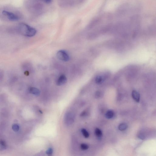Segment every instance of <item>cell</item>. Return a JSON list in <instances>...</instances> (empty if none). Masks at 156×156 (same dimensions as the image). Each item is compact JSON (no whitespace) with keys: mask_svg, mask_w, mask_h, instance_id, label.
<instances>
[{"mask_svg":"<svg viewBox=\"0 0 156 156\" xmlns=\"http://www.w3.org/2000/svg\"><path fill=\"white\" fill-rule=\"evenodd\" d=\"M57 58L64 62H68L70 60L69 56L65 51L61 50L57 52L56 54Z\"/></svg>","mask_w":156,"mask_h":156,"instance_id":"5","label":"cell"},{"mask_svg":"<svg viewBox=\"0 0 156 156\" xmlns=\"http://www.w3.org/2000/svg\"><path fill=\"white\" fill-rule=\"evenodd\" d=\"M95 134L97 137H100L102 136V133L101 130L99 128H96L95 130Z\"/></svg>","mask_w":156,"mask_h":156,"instance_id":"12","label":"cell"},{"mask_svg":"<svg viewBox=\"0 0 156 156\" xmlns=\"http://www.w3.org/2000/svg\"><path fill=\"white\" fill-rule=\"evenodd\" d=\"M29 92L31 93L36 96H38L40 95L39 90L35 87H31L29 89Z\"/></svg>","mask_w":156,"mask_h":156,"instance_id":"9","label":"cell"},{"mask_svg":"<svg viewBox=\"0 0 156 156\" xmlns=\"http://www.w3.org/2000/svg\"><path fill=\"white\" fill-rule=\"evenodd\" d=\"M44 3L43 0H28L26 7L28 11L32 14L39 16L45 11Z\"/></svg>","mask_w":156,"mask_h":156,"instance_id":"1","label":"cell"},{"mask_svg":"<svg viewBox=\"0 0 156 156\" xmlns=\"http://www.w3.org/2000/svg\"><path fill=\"white\" fill-rule=\"evenodd\" d=\"M12 128L14 131L17 132L19 129V127L17 124H14L12 126Z\"/></svg>","mask_w":156,"mask_h":156,"instance_id":"16","label":"cell"},{"mask_svg":"<svg viewBox=\"0 0 156 156\" xmlns=\"http://www.w3.org/2000/svg\"><path fill=\"white\" fill-rule=\"evenodd\" d=\"M88 112L86 111H84L82 112L80 114V116L81 117H86L88 115Z\"/></svg>","mask_w":156,"mask_h":156,"instance_id":"18","label":"cell"},{"mask_svg":"<svg viewBox=\"0 0 156 156\" xmlns=\"http://www.w3.org/2000/svg\"><path fill=\"white\" fill-rule=\"evenodd\" d=\"M81 1H82V0H81Z\"/></svg>","mask_w":156,"mask_h":156,"instance_id":"22","label":"cell"},{"mask_svg":"<svg viewBox=\"0 0 156 156\" xmlns=\"http://www.w3.org/2000/svg\"><path fill=\"white\" fill-rule=\"evenodd\" d=\"M2 14L8 20L11 21H18L20 18L17 13L9 11L4 10L2 12Z\"/></svg>","mask_w":156,"mask_h":156,"instance_id":"3","label":"cell"},{"mask_svg":"<svg viewBox=\"0 0 156 156\" xmlns=\"http://www.w3.org/2000/svg\"><path fill=\"white\" fill-rule=\"evenodd\" d=\"M75 117L74 114L71 112L66 114L64 117V122L67 126L71 125L74 122Z\"/></svg>","mask_w":156,"mask_h":156,"instance_id":"4","label":"cell"},{"mask_svg":"<svg viewBox=\"0 0 156 156\" xmlns=\"http://www.w3.org/2000/svg\"><path fill=\"white\" fill-rule=\"evenodd\" d=\"M132 96L134 100L136 102L138 103L140 100V95L137 91L134 90L132 93Z\"/></svg>","mask_w":156,"mask_h":156,"instance_id":"8","label":"cell"},{"mask_svg":"<svg viewBox=\"0 0 156 156\" xmlns=\"http://www.w3.org/2000/svg\"><path fill=\"white\" fill-rule=\"evenodd\" d=\"M43 1L46 4H50L52 1V0H43Z\"/></svg>","mask_w":156,"mask_h":156,"instance_id":"20","label":"cell"},{"mask_svg":"<svg viewBox=\"0 0 156 156\" xmlns=\"http://www.w3.org/2000/svg\"><path fill=\"white\" fill-rule=\"evenodd\" d=\"M18 29L21 34L29 37L35 36L37 32L35 28L24 23H21L19 24Z\"/></svg>","mask_w":156,"mask_h":156,"instance_id":"2","label":"cell"},{"mask_svg":"<svg viewBox=\"0 0 156 156\" xmlns=\"http://www.w3.org/2000/svg\"><path fill=\"white\" fill-rule=\"evenodd\" d=\"M82 134H83L84 136L86 138H87L89 136V134L88 132V131L85 129L83 128L81 130Z\"/></svg>","mask_w":156,"mask_h":156,"instance_id":"13","label":"cell"},{"mask_svg":"<svg viewBox=\"0 0 156 156\" xmlns=\"http://www.w3.org/2000/svg\"><path fill=\"white\" fill-rule=\"evenodd\" d=\"M67 81V79L66 77L63 75H61L57 79L56 84L57 86H61L63 85L66 83Z\"/></svg>","mask_w":156,"mask_h":156,"instance_id":"6","label":"cell"},{"mask_svg":"<svg viewBox=\"0 0 156 156\" xmlns=\"http://www.w3.org/2000/svg\"><path fill=\"white\" fill-rule=\"evenodd\" d=\"M127 128L128 125L125 123H121L118 126V129L120 131L125 130Z\"/></svg>","mask_w":156,"mask_h":156,"instance_id":"11","label":"cell"},{"mask_svg":"<svg viewBox=\"0 0 156 156\" xmlns=\"http://www.w3.org/2000/svg\"><path fill=\"white\" fill-rule=\"evenodd\" d=\"M114 115L113 111L111 110H109L106 112L105 114L106 118L108 119L112 118Z\"/></svg>","mask_w":156,"mask_h":156,"instance_id":"10","label":"cell"},{"mask_svg":"<svg viewBox=\"0 0 156 156\" xmlns=\"http://www.w3.org/2000/svg\"><path fill=\"white\" fill-rule=\"evenodd\" d=\"M80 148L82 150H85L89 148L88 145L86 144H82L80 145Z\"/></svg>","mask_w":156,"mask_h":156,"instance_id":"15","label":"cell"},{"mask_svg":"<svg viewBox=\"0 0 156 156\" xmlns=\"http://www.w3.org/2000/svg\"><path fill=\"white\" fill-rule=\"evenodd\" d=\"M0 147L2 150H5L6 148V145L4 141L3 140L0 141Z\"/></svg>","mask_w":156,"mask_h":156,"instance_id":"14","label":"cell"},{"mask_svg":"<svg viewBox=\"0 0 156 156\" xmlns=\"http://www.w3.org/2000/svg\"><path fill=\"white\" fill-rule=\"evenodd\" d=\"M25 74L26 75H29V72L26 71L25 72Z\"/></svg>","mask_w":156,"mask_h":156,"instance_id":"21","label":"cell"},{"mask_svg":"<svg viewBox=\"0 0 156 156\" xmlns=\"http://www.w3.org/2000/svg\"><path fill=\"white\" fill-rule=\"evenodd\" d=\"M107 76L108 74H104L103 75L98 76L95 79V83L98 84L103 83L108 77Z\"/></svg>","mask_w":156,"mask_h":156,"instance_id":"7","label":"cell"},{"mask_svg":"<svg viewBox=\"0 0 156 156\" xmlns=\"http://www.w3.org/2000/svg\"><path fill=\"white\" fill-rule=\"evenodd\" d=\"M101 95V93L100 91H97L96 92L95 94V96L96 98H99L100 97Z\"/></svg>","mask_w":156,"mask_h":156,"instance_id":"19","label":"cell"},{"mask_svg":"<svg viewBox=\"0 0 156 156\" xmlns=\"http://www.w3.org/2000/svg\"><path fill=\"white\" fill-rule=\"evenodd\" d=\"M53 152V150L51 148L48 149L46 151V153L48 155H51L52 154Z\"/></svg>","mask_w":156,"mask_h":156,"instance_id":"17","label":"cell"}]
</instances>
